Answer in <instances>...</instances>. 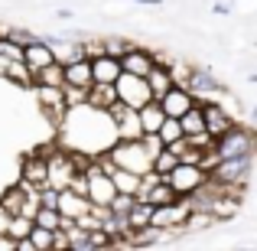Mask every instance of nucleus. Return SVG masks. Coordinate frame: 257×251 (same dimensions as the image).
I'll list each match as a JSON object with an SVG mask.
<instances>
[{"label": "nucleus", "instance_id": "nucleus-38", "mask_svg": "<svg viewBox=\"0 0 257 251\" xmlns=\"http://www.w3.org/2000/svg\"><path fill=\"white\" fill-rule=\"evenodd\" d=\"M7 228H10V212L0 209V235H7Z\"/></svg>", "mask_w": 257, "mask_h": 251}, {"label": "nucleus", "instance_id": "nucleus-21", "mask_svg": "<svg viewBox=\"0 0 257 251\" xmlns=\"http://www.w3.org/2000/svg\"><path fill=\"white\" fill-rule=\"evenodd\" d=\"M62 85H78V88L91 85V59H75V62L65 65V82Z\"/></svg>", "mask_w": 257, "mask_h": 251}, {"label": "nucleus", "instance_id": "nucleus-14", "mask_svg": "<svg viewBox=\"0 0 257 251\" xmlns=\"http://www.w3.org/2000/svg\"><path fill=\"white\" fill-rule=\"evenodd\" d=\"M20 183L26 186H46V153H26L23 157V166H20Z\"/></svg>", "mask_w": 257, "mask_h": 251}, {"label": "nucleus", "instance_id": "nucleus-12", "mask_svg": "<svg viewBox=\"0 0 257 251\" xmlns=\"http://www.w3.org/2000/svg\"><path fill=\"white\" fill-rule=\"evenodd\" d=\"M157 62V52L144 49V46H127L124 56H120V72H131V75H147L150 65Z\"/></svg>", "mask_w": 257, "mask_h": 251}, {"label": "nucleus", "instance_id": "nucleus-15", "mask_svg": "<svg viewBox=\"0 0 257 251\" xmlns=\"http://www.w3.org/2000/svg\"><path fill=\"white\" fill-rule=\"evenodd\" d=\"M56 209H59V215H65V219H78L82 212H88V209H91V199H88V196H82V193H72V189L65 186V189H59Z\"/></svg>", "mask_w": 257, "mask_h": 251}, {"label": "nucleus", "instance_id": "nucleus-23", "mask_svg": "<svg viewBox=\"0 0 257 251\" xmlns=\"http://www.w3.org/2000/svg\"><path fill=\"white\" fill-rule=\"evenodd\" d=\"M62 82H65V65H59V62H49L33 72V85H59L62 88Z\"/></svg>", "mask_w": 257, "mask_h": 251}, {"label": "nucleus", "instance_id": "nucleus-22", "mask_svg": "<svg viewBox=\"0 0 257 251\" xmlns=\"http://www.w3.org/2000/svg\"><path fill=\"white\" fill-rule=\"evenodd\" d=\"M111 183L117 193H131L137 196V186H140V173H134V170H124V166H114L111 170Z\"/></svg>", "mask_w": 257, "mask_h": 251}, {"label": "nucleus", "instance_id": "nucleus-6", "mask_svg": "<svg viewBox=\"0 0 257 251\" xmlns=\"http://www.w3.org/2000/svg\"><path fill=\"white\" fill-rule=\"evenodd\" d=\"M163 180L176 189V196H189V193H195V189L208 180V170L202 163H176Z\"/></svg>", "mask_w": 257, "mask_h": 251}, {"label": "nucleus", "instance_id": "nucleus-37", "mask_svg": "<svg viewBox=\"0 0 257 251\" xmlns=\"http://www.w3.org/2000/svg\"><path fill=\"white\" fill-rule=\"evenodd\" d=\"M0 251H17V238L13 235H0Z\"/></svg>", "mask_w": 257, "mask_h": 251}, {"label": "nucleus", "instance_id": "nucleus-10", "mask_svg": "<svg viewBox=\"0 0 257 251\" xmlns=\"http://www.w3.org/2000/svg\"><path fill=\"white\" fill-rule=\"evenodd\" d=\"M33 92H36V98H39V108H43L46 114H49V121L52 124H62L65 121V98H62V88L59 85H33Z\"/></svg>", "mask_w": 257, "mask_h": 251}, {"label": "nucleus", "instance_id": "nucleus-5", "mask_svg": "<svg viewBox=\"0 0 257 251\" xmlns=\"http://www.w3.org/2000/svg\"><path fill=\"white\" fill-rule=\"evenodd\" d=\"M107 118H111L114 124V137L117 140H140L144 137V127H140V114L137 108H127L124 101H114L111 108H107Z\"/></svg>", "mask_w": 257, "mask_h": 251}, {"label": "nucleus", "instance_id": "nucleus-35", "mask_svg": "<svg viewBox=\"0 0 257 251\" xmlns=\"http://www.w3.org/2000/svg\"><path fill=\"white\" fill-rule=\"evenodd\" d=\"M131 43H124V39H117V36H107V39H101V52L104 56H114V59H120L124 56V49Z\"/></svg>", "mask_w": 257, "mask_h": 251}, {"label": "nucleus", "instance_id": "nucleus-25", "mask_svg": "<svg viewBox=\"0 0 257 251\" xmlns=\"http://www.w3.org/2000/svg\"><path fill=\"white\" fill-rule=\"evenodd\" d=\"M7 82H13V85H20V88H33V69L23 62V59H17V62H10L7 65Z\"/></svg>", "mask_w": 257, "mask_h": 251}, {"label": "nucleus", "instance_id": "nucleus-4", "mask_svg": "<svg viewBox=\"0 0 257 251\" xmlns=\"http://www.w3.org/2000/svg\"><path fill=\"white\" fill-rule=\"evenodd\" d=\"M254 166V157H231V160H218L212 170H208V180L221 183L228 189H238L244 193V183H247V173Z\"/></svg>", "mask_w": 257, "mask_h": 251}, {"label": "nucleus", "instance_id": "nucleus-33", "mask_svg": "<svg viewBox=\"0 0 257 251\" xmlns=\"http://www.w3.org/2000/svg\"><path fill=\"white\" fill-rule=\"evenodd\" d=\"M134 199H137V196H131V193H114L111 202H107V209H111L114 215H127V209L134 206Z\"/></svg>", "mask_w": 257, "mask_h": 251}, {"label": "nucleus", "instance_id": "nucleus-1", "mask_svg": "<svg viewBox=\"0 0 257 251\" xmlns=\"http://www.w3.org/2000/svg\"><path fill=\"white\" fill-rule=\"evenodd\" d=\"M46 153V150H43ZM85 153H72L65 150V147H56V150L46 153V186L52 189H65L69 186V180L78 173V170L85 166Z\"/></svg>", "mask_w": 257, "mask_h": 251}, {"label": "nucleus", "instance_id": "nucleus-39", "mask_svg": "<svg viewBox=\"0 0 257 251\" xmlns=\"http://www.w3.org/2000/svg\"><path fill=\"white\" fill-rule=\"evenodd\" d=\"M212 10H215V13H218V17H225V13H228V10H231V7H228V4H215V7H212Z\"/></svg>", "mask_w": 257, "mask_h": 251}, {"label": "nucleus", "instance_id": "nucleus-42", "mask_svg": "<svg viewBox=\"0 0 257 251\" xmlns=\"http://www.w3.org/2000/svg\"><path fill=\"white\" fill-rule=\"evenodd\" d=\"M251 121H254V124H257V105H254V111H251Z\"/></svg>", "mask_w": 257, "mask_h": 251}, {"label": "nucleus", "instance_id": "nucleus-24", "mask_svg": "<svg viewBox=\"0 0 257 251\" xmlns=\"http://www.w3.org/2000/svg\"><path fill=\"white\" fill-rule=\"evenodd\" d=\"M179 127H182V137H195V134L205 131V121H202V105H192L186 114L179 118Z\"/></svg>", "mask_w": 257, "mask_h": 251}, {"label": "nucleus", "instance_id": "nucleus-36", "mask_svg": "<svg viewBox=\"0 0 257 251\" xmlns=\"http://www.w3.org/2000/svg\"><path fill=\"white\" fill-rule=\"evenodd\" d=\"M140 140H144V147H147V153H150V160L157 157L160 150H163V140H160L157 134H144V137H140Z\"/></svg>", "mask_w": 257, "mask_h": 251}, {"label": "nucleus", "instance_id": "nucleus-40", "mask_svg": "<svg viewBox=\"0 0 257 251\" xmlns=\"http://www.w3.org/2000/svg\"><path fill=\"white\" fill-rule=\"evenodd\" d=\"M7 65H10V59H7V56H0V78L7 75Z\"/></svg>", "mask_w": 257, "mask_h": 251}, {"label": "nucleus", "instance_id": "nucleus-17", "mask_svg": "<svg viewBox=\"0 0 257 251\" xmlns=\"http://www.w3.org/2000/svg\"><path fill=\"white\" fill-rule=\"evenodd\" d=\"M114 101H117L114 82H91V85H88V101H85V105L98 108V111H107Z\"/></svg>", "mask_w": 257, "mask_h": 251}, {"label": "nucleus", "instance_id": "nucleus-8", "mask_svg": "<svg viewBox=\"0 0 257 251\" xmlns=\"http://www.w3.org/2000/svg\"><path fill=\"white\" fill-rule=\"evenodd\" d=\"M189 212H192L189 199H186V196H176L173 202H163V206H153L150 225H157V228H179V225H186Z\"/></svg>", "mask_w": 257, "mask_h": 251}, {"label": "nucleus", "instance_id": "nucleus-13", "mask_svg": "<svg viewBox=\"0 0 257 251\" xmlns=\"http://www.w3.org/2000/svg\"><path fill=\"white\" fill-rule=\"evenodd\" d=\"M186 88L195 95V98H208V95H218V92H225V85L218 82V78L212 75V69H195L192 65V75H189V82H186Z\"/></svg>", "mask_w": 257, "mask_h": 251}, {"label": "nucleus", "instance_id": "nucleus-30", "mask_svg": "<svg viewBox=\"0 0 257 251\" xmlns=\"http://www.w3.org/2000/svg\"><path fill=\"white\" fill-rule=\"evenodd\" d=\"M176 163H179V160H176V153L170 150V147H163V150H160L157 157L150 160V170H153V173H160V176H166Z\"/></svg>", "mask_w": 257, "mask_h": 251}, {"label": "nucleus", "instance_id": "nucleus-29", "mask_svg": "<svg viewBox=\"0 0 257 251\" xmlns=\"http://www.w3.org/2000/svg\"><path fill=\"white\" fill-rule=\"evenodd\" d=\"M157 137L163 144H176L182 137V127H179V118H163V124L157 127Z\"/></svg>", "mask_w": 257, "mask_h": 251}, {"label": "nucleus", "instance_id": "nucleus-28", "mask_svg": "<svg viewBox=\"0 0 257 251\" xmlns=\"http://www.w3.org/2000/svg\"><path fill=\"white\" fill-rule=\"evenodd\" d=\"M59 209H49V206H36V212H33V225H43V228H59Z\"/></svg>", "mask_w": 257, "mask_h": 251}, {"label": "nucleus", "instance_id": "nucleus-9", "mask_svg": "<svg viewBox=\"0 0 257 251\" xmlns=\"http://www.w3.org/2000/svg\"><path fill=\"white\" fill-rule=\"evenodd\" d=\"M199 105H202V121H205V134H208V137H221L228 127L238 124V121L228 114V105H221V101H208V98H202Z\"/></svg>", "mask_w": 257, "mask_h": 251}, {"label": "nucleus", "instance_id": "nucleus-16", "mask_svg": "<svg viewBox=\"0 0 257 251\" xmlns=\"http://www.w3.org/2000/svg\"><path fill=\"white\" fill-rule=\"evenodd\" d=\"M238 206H241V196L238 193H215L208 212H212L215 222H228V219H234V215H238Z\"/></svg>", "mask_w": 257, "mask_h": 251}, {"label": "nucleus", "instance_id": "nucleus-7", "mask_svg": "<svg viewBox=\"0 0 257 251\" xmlns=\"http://www.w3.org/2000/svg\"><path fill=\"white\" fill-rule=\"evenodd\" d=\"M114 92H117V101H124L127 108H140L153 98L150 88H147V78L131 75V72H120V75L114 78Z\"/></svg>", "mask_w": 257, "mask_h": 251}, {"label": "nucleus", "instance_id": "nucleus-34", "mask_svg": "<svg viewBox=\"0 0 257 251\" xmlns=\"http://www.w3.org/2000/svg\"><path fill=\"white\" fill-rule=\"evenodd\" d=\"M166 69H170V75H173V85L186 88L189 75H192V65H189V62H166Z\"/></svg>", "mask_w": 257, "mask_h": 251}, {"label": "nucleus", "instance_id": "nucleus-11", "mask_svg": "<svg viewBox=\"0 0 257 251\" xmlns=\"http://www.w3.org/2000/svg\"><path fill=\"white\" fill-rule=\"evenodd\" d=\"M160 108H163V114L166 118H182V114L189 111L192 105H199V98H195L189 88H182V85H173V88H166L163 95H160Z\"/></svg>", "mask_w": 257, "mask_h": 251}, {"label": "nucleus", "instance_id": "nucleus-2", "mask_svg": "<svg viewBox=\"0 0 257 251\" xmlns=\"http://www.w3.org/2000/svg\"><path fill=\"white\" fill-rule=\"evenodd\" d=\"M254 140H257V131L254 127H228L221 137H215L212 150L218 160H231V157H254Z\"/></svg>", "mask_w": 257, "mask_h": 251}, {"label": "nucleus", "instance_id": "nucleus-41", "mask_svg": "<svg viewBox=\"0 0 257 251\" xmlns=\"http://www.w3.org/2000/svg\"><path fill=\"white\" fill-rule=\"evenodd\" d=\"M131 4H147V7H160L163 0H131Z\"/></svg>", "mask_w": 257, "mask_h": 251}, {"label": "nucleus", "instance_id": "nucleus-18", "mask_svg": "<svg viewBox=\"0 0 257 251\" xmlns=\"http://www.w3.org/2000/svg\"><path fill=\"white\" fill-rule=\"evenodd\" d=\"M120 75V59L114 56H94L91 59V82H114Z\"/></svg>", "mask_w": 257, "mask_h": 251}, {"label": "nucleus", "instance_id": "nucleus-31", "mask_svg": "<svg viewBox=\"0 0 257 251\" xmlns=\"http://www.w3.org/2000/svg\"><path fill=\"white\" fill-rule=\"evenodd\" d=\"M30 228H33V219L30 215H10V228H7V235H13V238H26L30 235Z\"/></svg>", "mask_w": 257, "mask_h": 251}, {"label": "nucleus", "instance_id": "nucleus-43", "mask_svg": "<svg viewBox=\"0 0 257 251\" xmlns=\"http://www.w3.org/2000/svg\"><path fill=\"white\" fill-rule=\"evenodd\" d=\"M254 153H257V140H254Z\"/></svg>", "mask_w": 257, "mask_h": 251}, {"label": "nucleus", "instance_id": "nucleus-32", "mask_svg": "<svg viewBox=\"0 0 257 251\" xmlns=\"http://www.w3.org/2000/svg\"><path fill=\"white\" fill-rule=\"evenodd\" d=\"M62 98H65V108H78L88 101V88H78V85H62Z\"/></svg>", "mask_w": 257, "mask_h": 251}, {"label": "nucleus", "instance_id": "nucleus-3", "mask_svg": "<svg viewBox=\"0 0 257 251\" xmlns=\"http://www.w3.org/2000/svg\"><path fill=\"white\" fill-rule=\"evenodd\" d=\"M104 153L111 157L114 166L134 170V173H147L150 170V153H147L144 140H114Z\"/></svg>", "mask_w": 257, "mask_h": 251}, {"label": "nucleus", "instance_id": "nucleus-20", "mask_svg": "<svg viewBox=\"0 0 257 251\" xmlns=\"http://www.w3.org/2000/svg\"><path fill=\"white\" fill-rule=\"evenodd\" d=\"M137 114H140V127H144V134H157V127L163 124V118H166L157 98H150L147 105H140Z\"/></svg>", "mask_w": 257, "mask_h": 251}, {"label": "nucleus", "instance_id": "nucleus-26", "mask_svg": "<svg viewBox=\"0 0 257 251\" xmlns=\"http://www.w3.org/2000/svg\"><path fill=\"white\" fill-rule=\"evenodd\" d=\"M144 199L150 202V206H163V202H173V199H176V189H173L166 180H157L150 189H147V196H144Z\"/></svg>", "mask_w": 257, "mask_h": 251}, {"label": "nucleus", "instance_id": "nucleus-27", "mask_svg": "<svg viewBox=\"0 0 257 251\" xmlns=\"http://www.w3.org/2000/svg\"><path fill=\"white\" fill-rule=\"evenodd\" d=\"M52 232H56V228H52ZM52 232H49V228H43V225H33L30 235H26L30 245H33V251H52Z\"/></svg>", "mask_w": 257, "mask_h": 251}, {"label": "nucleus", "instance_id": "nucleus-19", "mask_svg": "<svg viewBox=\"0 0 257 251\" xmlns=\"http://www.w3.org/2000/svg\"><path fill=\"white\" fill-rule=\"evenodd\" d=\"M144 78H147V88H150L153 98H160L166 88H173V75H170V69H166V62H153Z\"/></svg>", "mask_w": 257, "mask_h": 251}]
</instances>
